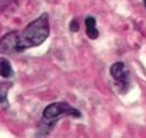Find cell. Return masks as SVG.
Masks as SVG:
<instances>
[{
	"label": "cell",
	"mask_w": 146,
	"mask_h": 138,
	"mask_svg": "<svg viewBox=\"0 0 146 138\" xmlns=\"http://www.w3.org/2000/svg\"><path fill=\"white\" fill-rule=\"evenodd\" d=\"M64 116L81 118L82 113L80 110L75 109L71 104L64 101L54 102L47 106L44 109L39 124V129H38L39 138H45L46 136H48V134L52 131V128L59 122V120Z\"/></svg>",
	"instance_id": "7a4b0ae2"
},
{
	"label": "cell",
	"mask_w": 146,
	"mask_h": 138,
	"mask_svg": "<svg viewBox=\"0 0 146 138\" xmlns=\"http://www.w3.org/2000/svg\"><path fill=\"white\" fill-rule=\"evenodd\" d=\"M85 28H86V35L91 39H97L99 36V32L96 27V20L94 17L88 15L85 18Z\"/></svg>",
	"instance_id": "277c9868"
},
{
	"label": "cell",
	"mask_w": 146,
	"mask_h": 138,
	"mask_svg": "<svg viewBox=\"0 0 146 138\" xmlns=\"http://www.w3.org/2000/svg\"><path fill=\"white\" fill-rule=\"evenodd\" d=\"M48 13H43L22 30H12L0 39V53L12 54L40 46L49 36Z\"/></svg>",
	"instance_id": "6da1fadb"
},
{
	"label": "cell",
	"mask_w": 146,
	"mask_h": 138,
	"mask_svg": "<svg viewBox=\"0 0 146 138\" xmlns=\"http://www.w3.org/2000/svg\"><path fill=\"white\" fill-rule=\"evenodd\" d=\"M110 74L113 77L118 87L125 92L129 86V73L123 62H116L110 67Z\"/></svg>",
	"instance_id": "3957f363"
},
{
	"label": "cell",
	"mask_w": 146,
	"mask_h": 138,
	"mask_svg": "<svg viewBox=\"0 0 146 138\" xmlns=\"http://www.w3.org/2000/svg\"><path fill=\"white\" fill-rule=\"evenodd\" d=\"M14 75L12 65L10 61L6 58H0V76L5 78H10Z\"/></svg>",
	"instance_id": "5b68a950"
},
{
	"label": "cell",
	"mask_w": 146,
	"mask_h": 138,
	"mask_svg": "<svg viewBox=\"0 0 146 138\" xmlns=\"http://www.w3.org/2000/svg\"><path fill=\"white\" fill-rule=\"evenodd\" d=\"M143 2H144V6H145V8H146V0H143Z\"/></svg>",
	"instance_id": "ba28073f"
},
{
	"label": "cell",
	"mask_w": 146,
	"mask_h": 138,
	"mask_svg": "<svg viewBox=\"0 0 146 138\" xmlns=\"http://www.w3.org/2000/svg\"><path fill=\"white\" fill-rule=\"evenodd\" d=\"M12 87L10 82H0V103H6L8 98V91Z\"/></svg>",
	"instance_id": "8992f818"
},
{
	"label": "cell",
	"mask_w": 146,
	"mask_h": 138,
	"mask_svg": "<svg viewBox=\"0 0 146 138\" xmlns=\"http://www.w3.org/2000/svg\"><path fill=\"white\" fill-rule=\"evenodd\" d=\"M80 28V26H79V22L74 18V20H72L71 21V23H70V30L71 32H73V33H75V32H78Z\"/></svg>",
	"instance_id": "52a82bcc"
}]
</instances>
